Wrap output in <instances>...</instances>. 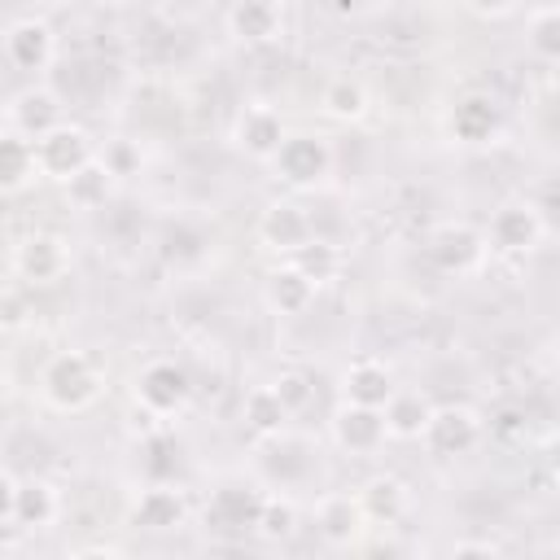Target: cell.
<instances>
[{
	"instance_id": "cell-35",
	"label": "cell",
	"mask_w": 560,
	"mask_h": 560,
	"mask_svg": "<svg viewBox=\"0 0 560 560\" xmlns=\"http://www.w3.org/2000/svg\"><path fill=\"white\" fill-rule=\"evenodd\" d=\"M13 494H18V481L0 472V521H13Z\"/></svg>"
},
{
	"instance_id": "cell-19",
	"label": "cell",
	"mask_w": 560,
	"mask_h": 560,
	"mask_svg": "<svg viewBox=\"0 0 560 560\" xmlns=\"http://www.w3.org/2000/svg\"><path fill=\"white\" fill-rule=\"evenodd\" d=\"M228 26L245 44H267L280 35V0H232Z\"/></svg>"
},
{
	"instance_id": "cell-14",
	"label": "cell",
	"mask_w": 560,
	"mask_h": 560,
	"mask_svg": "<svg viewBox=\"0 0 560 560\" xmlns=\"http://www.w3.org/2000/svg\"><path fill=\"white\" fill-rule=\"evenodd\" d=\"M315 529H319V538H324L328 547H354V542H359V534L368 529L359 499H354V494H346V490L324 494V499H319V508H315Z\"/></svg>"
},
{
	"instance_id": "cell-23",
	"label": "cell",
	"mask_w": 560,
	"mask_h": 560,
	"mask_svg": "<svg viewBox=\"0 0 560 560\" xmlns=\"http://www.w3.org/2000/svg\"><path fill=\"white\" fill-rule=\"evenodd\" d=\"M429 411H433V402H429L420 389H398V385H394V394H389L385 407H381L389 438H420Z\"/></svg>"
},
{
	"instance_id": "cell-30",
	"label": "cell",
	"mask_w": 560,
	"mask_h": 560,
	"mask_svg": "<svg viewBox=\"0 0 560 560\" xmlns=\"http://www.w3.org/2000/svg\"><path fill=\"white\" fill-rule=\"evenodd\" d=\"M324 109H328L332 118H341V122L363 118V109H368L363 83H359V79H332V83L324 88Z\"/></svg>"
},
{
	"instance_id": "cell-11",
	"label": "cell",
	"mask_w": 560,
	"mask_h": 560,
	"mask_svg": "<svg viewBox=\"0 0 560 560\" xmlns=\"http://www.w3.org/2000/svg\"><path fill=\"white\" fill-rule=\"evenodd\" d=\"M284 136H289V131H284V118H280L271 105H249V109H241L236 122H232V144H236L245 158H254V162H271V153L280 149Z\"/></svg>"
},
{
	"instance_id": "cell-9",
	"label": "cell",
	"mask_w": 560,
	"mask_h": 560,
	"mask_svg": "<svg viewBox=\"0 0 560 560\" xmlns=\"http://www.w3.org/2000/svg\"><path fill=\"white\" fill-rule=\"evenodd\" d=\"M66 267H70V249L57 232H31L13 249V271L26 284H52V280L66 276Z\"/></svg>"
},
{
	"instance_id": "cell-17",
	"label": "cell",
	"mask_w": 560,
	"mask_h": 560,
	"mask_svg": "<svg viewBox=\"0 0 560 560\" xmlns=\"http://www.w3.org/2000/svg\"><path fill=\"white\" fill-rule=\"evenodd\" d=\"M258 236H262L267 249H276V254L289 258V254L311 236V219H306V210L293 206V201H271V206L262 210V219H258Z\"/></svg>"
},
{
	"instance_id": "cell-2",
	"label": "cell",
	"mask_w": 560,
	"mask_h": 560,
	"mask_svg": "<svg viewBox=\"0 0 560 560\" xmlns=\"http://www.w3.org/2000/svg\"><path fill=\"white\" fill-rule=\"evenodd\" d=\"M271 166L276 175L289 184V188H315L319 179H328L332 171V144L315 131H298V136H284L280 149L271 153Z\"/></svg>"
},
{
	"instance_id": "cell-22",
	"label": "cell",
	"mask_w": 560,
	"mask_h": 560,
	"mask_svg": "<svg viewBox=\"0 0 560 560\" xmlns=\"http://www.w3.org/2000/svg\"><path fill=\"white\" fill-rule=\"evenodd\" d=\"M267 306L276 311V315H302L311 302H315V284L293 267V262H284V267H276L271 276H267Z\"/></svg>"
},
{
	"instance_id": "cell-15",
	"label": "cell",
	"mask_w": 560,
	"mask_h": 560,
	"mask_svg": "<svg viewBox=\"0 0 560 560\" xmlns=\"http://www.w3.org/2000/svg\"><path fill=\"white\" fill-rule=\"evenodd\" d=\"M446 127H451V136H455L459 144H490V140L499 136V127H503V114H499L494 96H486V92H468V96L455 101Z\"/></svg>"
},
{
	"instance_id": "cell-16",
	"label": "cell",
	"mask_w": 560,
	"mask_h": 560,
	"mask_svg": "<svg viewBox=\"0 0 560 560\" xmlns=\"http://www.w3.org/2000/svg\"><path fill=\"white\" fill-rule=\"evenodd\" d=\"M184 521H188V503H184V494L171 490V486H149V490H140L136 503H131V525H136V529L171 534V529H179Z\"/></svg>"
},
{
	"instance_id": "cell-31",
	"label": "cell",
	"mask_w": 560,
	"mask_h": 560,
	"mask_svg": "<svg viewBox=\"0 0 560 560\" xmlns=\"http://www.w3.org/2000/svg\"><path fill=\"white\" fill-rule=\"evenodd\" d=\"M271 389L280 394V402L289 407V416H298V411H302V407L311 402V394H315V389H311V376H306V372H280V376L271 381Z\"/></svg>"
},
{
	"instance_id": "cell-7",
	"label": "cell",
	"mask_w": 560,
	"mask_h": 560,
	"mask_svg": "<svg viewBox=\"0 0 560 560\" xmlns=\"http://www.w3.org/2000/svg\"><path fill=\"white\" fill-rule=\"evenodd\" d=\"M486 232H477L472 223H442V228H433V236H429V258H433V267L438 271H446V276H468V271H477L481 262H486Z\"/></svg>"
},
{
	"instance_id": "cell-38",
	"label": "cell",
	"mask_w": 560,
	"mask_h": 560,
	"mask_svg": "<svg viewBox=\"0 0 560 560\" xmlns=\"http://www.w3.org/2000/svg\"><path fill=\"white\" fill-rule=\"evenodd\" d=\"M0 394H4V376H0Z\"/></svg>"
},
{
	"instance_id": "cell-26",
	"label": "cell",
	"mask_w": 560,
	"mask_h": 560,
	"mask_svg": "<svg viewBox=\"0 0 560 560\" xmlns=\"http://www.w3.org/2000/svg\"><path fill=\"white\" fill-rule=\"evenodd\" d=\"M31 175H35L31 140H22L18 131H0V192L22 188Z\"/></svg>"
},
{
	"instance_id": "cell-32",
	"label": "cell",
	"mask_w": 560,
	"mask_h": 560,
	"mask_svg": "<svg viewBox=\"0 0 560 560\" xmlns=\"http://www.w3.org/2000/svg\"><path fill=\"white\" fill-rule=\"evenodd\" d=\"M101 162L109 166L114 179H122V175H136L140 171V149L131 140H109L105 153H101Z\"/></svg>"
},
{
	"instance_id": "cell-6",
	"label": "cell",
	"mask_w": 560,
	"mask_h": 560,
	"mask_svg": "<svg viewBox=\"0 0 560 560\" xmlns=\"http://www.w3.org/2000/svg\"><path fill=\"white\" fill-rule=\"evenodd\" d=\"M547 236V219L534 201H508L486 223V245L499 254H529Z\"/></svg>"
},
{
	"instance_id": "cell-20",
	"label": "cell",
	"mask_w": 560,
	"mask_h": 560,
	"mask_svg": "<svg viewBox=\"0 0 560 560\" xmlns=\"http://www.w3.org/2000/svg\"><path fill=\"white\" fill-rule=\"evenodd\" d=\"M57 512H61V499H57V490H52L44 477L18 481V494H13V525H22V529H44V525L57 521Z\"/></svg>"
},
{
	"instance_id": "cell-28",
	"label": "cell",
	"mask_w": 560,
	"mask_h": 560,
	"mask_svg": "<svg viewBox=\"0 0 560 560\" xmlns=\"http://www.w3.org/2000/svg\"><path fill=\"white\" fill-rule=\"evenodd\" d=\"M525 44L538 61H556L560 57V9L556 4H538L525 22Z\"/></svg>"
},
{
	"instance_id": "cell-8",
	"label": "cell",
	"mask_w": 560,
	"mask_h": 560,
	"mask_svg": "<svg viewBox=\"0 0 560 560\" xmlns=\"http://www.w3.org/2000/svg\"><path fill=\"white\" fill-rule=\"evenodd\" d=\"M4 122H9V131H18L22 140H39V136H48L57 122H66V105H61V96L52 92V88H44V83H31V88H22L9 105H4Z\"/></svg>"
},
{
	"instance_id": "cell-1",
	"label": "cell",
	"mask_w": 560,
	"mask_h": 560,
	"mask_svg": "<svg viewBox=\"0 0 560 560\" xmlns=\"http://www.w3.org/2000/svg\"><path fill=\"white\" fill-rule=\"evenodd\" d=\"M39 389L48 398V407L57 411H83L101 398V372L88 354L79 350H66V354H52L39 372Z\"/></svg>"
},
{
	"instance_id": "cell-5",
	"label": "cell",
	"mask_w": 560,
	"mask_h": 560,
	"mask_svg": "<svg viewBox=\"0 0 560 560\" xmlns=\"http://www.w3.org/2000/svg\"><path fill=\"white\" fill-rule=\"evenodd\" d=\"M131 394L149 416H175V411H184V402L192 394V381L175 359H153L136 372Z\"/></svg>"
},
{
	"instance_id": "cell-37",
	"label": "cell",
	"mask_w": 560,
	"mask_h": 560,
	"mask_svg": "<svg viewBox=\"0 0 560 560\" xmlns=\"http://www.w3.org/2000/svg\"><path fill=\"white\" fill-rule=\"evenodd\" d=\"M0 131H9V122H4V105H0Z\"/></svg>"
},
{
	"instance_id": "cell-33",
	"label": "cell",
	"mask_w": 560,
	"mask_h": 560,
	"mask_svg": "<svg viewBox=\"0 0 560 560\" xmlns=\"http://www.w3.org/2000/svg\"><path fill=\"white\" fill-rule=\"evenodd\" d=\"M22 319H26L22 293H0V324H4V328H18Z\"/></svg>"
},
{
	"instance_id": "cell-12",
	"label": "cell",
	"mask_w": 560,
	"mask_h": 560,
	"mask_svg": "<svg viewBox=\"0 0 560 560\" xmlns=\"http://www.w3.org/2000/svg\"><path fill=\"white\" fill-rule=\"evenodd\" d=\"M4 57H9L18 70H26V74L48 70L52 57H57V35H52V26L39 22V18H22V22H13L9 35H4Z\"/></svg>"
},
{
	"instance_id": "cell-3",
	"label": "cell",
	"mask_w": 560,
	"mask_h": 560,
	"mask_svg": "<svg viewBox=\"0 0 560 560\" xmlns=\"http://www.w3.org/2000/svg\"><path fill=\"white\" fill-rule=\"evenodd\" d=\"M420 442L433 459H455V455H468L477 442H481V416L464 402H446V407H433L424 429H420Z\"/></svg>"
},
{
	"instance_id": "cell-18",
	"label": "cell",
	"mask_w": 560,
	"mask_h": 560,
	"mask_svg": "<svg viewBox=\"0 0 560 560\" xmlns=\"http://www.w3.org/2000/svg\"><path fill=\"white\" fill-rule=\"evenodd\" d=\"M394 394V376L385 363L376 359H354L341 372V402H363V407H385V398Z\"/></svg>"
},
{
	"instance_id": "cell-21",
	"label": "cell",
	"mask_w": 560,
	"mask_h": 560,
	"mask_svg": "<svg viewBox=\"0 0 560 560\" xmlns=\"http://www.w3.org/2000/svg\"><path fill=\"white\" fill-rule=\"evenodd\" d=\"M354 499H359L368 525H398L407 512V486L398 477H372Z\"/></svg>"
},
{
	"instance_id": "cell-29",
	"label": "cell",
	"mask_w": 560,
	"mask_h": 560,
	"mask_svg": "<svg viewBox=\"0 0 560 560\" xmlns=\"http://www.w3.org/2000/svg\"><path fill=\"white\" fill-rule=\"evenodd\" d=\"M298 529V508L289 499H276V494H262V508H258V521H254V534H262L267 542H284L289 534Z\"/></svg>"
},
{
	"instance_id": "cell-34",
	"label": "cell",
	"mask_w": 560,
	"mask_h": 560,
	"mask_svg": "<svg viewBox=\"0 0 560 560\" xmlns=\"http://www.w3.org/2000/svg\"><path fill=\"white\" fill-rule=\"evenodd\" d=\"M512 4H516V0H464V9L477 13V18H503Z\"/></svg>"
},
{
	"instance_id": "cell-27",
	"label": "cell",
	"mask_w": 560,
	"mask_h": 560,
	"mask_svg": "<svg viewBox=\"0 0 560 560\" xmlns=\"http://www.w3.org/2000/svg\"><path fill=\"white\" fill-rule=\"evenodd\" d=\"M245 424H249L254 433H284L289 407L280 402V394H276L271 385H254V389L245 394Z\"/></svg>"
},
{
	"instance_id": "cell-25",
	"label": "cell",
	"mask_w": 560,
	"mask_h": 560,
	"mask_svg": "<svg viewBox=\"0 0 560 560\" xmlns=\"http://www.w3.org/2000/svg\"><path fill=\"white\" fill-rule=\"evenodd\" d=\"M289 262L319 289V284H328V280H337V271H341V254H337V245L332 241H319L315 232L289 254Z\"/></svg>"
},
{
	"instance_id": "cell-24",
	"label": "cell",
	"mask_w": 560,
	"mask_h": 560,
	"mask_svg": "<svg viewBox=\"0 0 560 560\" xmlns=\"http://www.w3.org/2000/svg\"><path fill=\"white\" fill-rule=\"evenodd\" d=\"M114 175H109V166L101 162V158H92V162H83L70 179H66V197H70V206L74 210H101L109 197H114Z\"/></svg>"
},
{
	"instance_id": "cell-36",
	"label": "cell",
	"mask_w": 560,
	"mask_h": 560,
	"mask_svg": "<svg viewBox=\"0 0 560 560\" xmlns=\"http://www.w3.org/2000/svg\"><path fill=\"white\" fill-rule=\"evenodd\" d=\"M451 556H455V560H459V556H499V547H494V542H477V538H468V542H455Z\"/></svg>"
},
{
	"instance_id": "cell-13",
	"label": "cell",
	"mask_w": 560,
	"mask_h": 560,
	"mask_svg": "<svg viewBox=\"0 0 560 560\" xmlns=\"http://www.w3.org/2000/svg\"><path fill=\"white\" fill-rule=\"evenodd\" d=\"M258 508H262V490L241 486V481H223L210 494V503H206V525L228 529V534H241V529H254Z\"/></svg>"
},
{
	"instance_id": "cell-10",
	"label": "cell",
	"mask_w": 560,
	"mask_h": 560,
	"mask_svg": "<svg viewBox=\"0 0 560 560\" xmlns=\"http://www.w3.org/2000/svg\"><path fill=\"white\" fill-rule=\"evenodd\" d=\"M332 438H337V446L350 451V455H376V451L385 446L389 429H385L381 407L341 402V407L332 411Z\"/></svg>"
},
{
	"instance_id": "cell-4",
	"label": "cell",
	"mask_w": 560,
	"mask_h": 560,
	"mask_svg": "<svg viewBox=\"0 0 560 560\" xmlns=\"http://www.w3.org/2000/svg\"><path fill=\"white\" fill-rule=\"evenodd\" d=\"M31 153H35V175L57 179V184H66L83 162L96 158L92 136H88L83 127H74V122H57L48 136H39V140L31 144Z\"/></svg>"
}]
</instances>
